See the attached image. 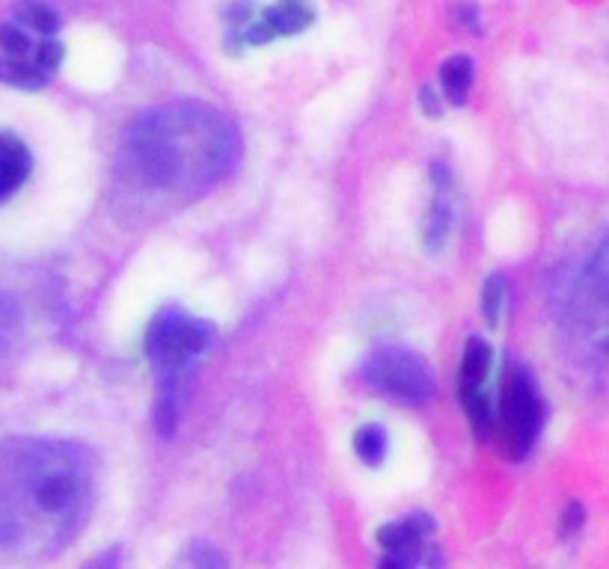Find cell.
Returning a JSON list of instances; mask_svg holds the SVG:
<instances>
[{
    "label": "cell",
    "mask_w": 609,
    "mask_h": 569,
    "mask_svg": "<svg viewBox=\"0 0 609 569\" xmlns=\"http://www.w3.org/2000/svg\"><path fill=\"white\" fill-rule=\"evenodd\" d=\"M95 487L90 448L51 437L0 439V564L66 549L93 513Z\"/></svg>",
    "instance_id": "6da1fadb"
},
{
    "label": "cell",
    "mask_w": 609,
    "mask_h": 569,
    "mask_svg": "<svg viewBox=\"0 0 609 569\" xmlns=\"http://www.w3.org/2000/svg\"><path fill=\"white\" fill-rule=\"evenodd\" d=\"M241 154L238 128L203 102H170L128 125L119 170L131 190L161 199H191L211 190Z\"/></svg>",
    "instance_id": "7a4b0ae2"
},
{
    "label": "cell",
    "mask_w": 609,
    "mask_h": 569,
    "mask_svg": "<svg viewBox=\"0 0 609 569\" xmlns=\"http://www.w3.org/2000/svg\"><path fill=\"white\" fill-rule=\"evenodd\" d=\"M553 312L559 324L568 326L577 336L595 333L604 341L607 326V244L598 246V253L559 270V279L550 288Z\"/></svg>",
    "instance_id": "3957f363"
},
{
    "label": "cell",
    "mask_w": 609,
    "mask_h": 569,
    "mask_svg": "<svg viewBox=\"0 0 609 569\" xmlns=\"http://www.w3.org/2000/svg\"><path fill=\"white\" fill-rule=\"evenodd\" d=\"M215 341V326L182 312L166 309L146 329V359L161 376V386H179L199 356Z\"/></svg>",
    "instance_id": "277c9868"
},
{
    "label": "cell",
    "mask_w": 609,
    "mask_h": 569,
    "mask_svg": "<svg viewBox=\"0 0 609 569\" xmlns=\"http://www.w3.org/2000/svg\"><path fill=\"white\" fill-rule=\"evenodd\" d=\"M315 21L310 0H277L271 7H256L253 0H229L227 7V48H258L283 36L310 31Z\"/></svg>",
    "instance_id": "5b68a950"
},
{
    "label": "cell",
    "mask_w": 609,
    "mask_h": 569,
    "mask_svg": "<svg viewBox=\"0 0 609 569\" xmlns=\"http://www.w3.org/2000/svg\"><path fill=\"white\" fill-rule=\"evenodd\" d=\"M62 62V42L21 27L15 21L0 24V81L19 90H42Z\"/></svg>",
    "instance_id": "8992f818"
},
{
    "label": "cell",
    "mask_w": 609,
    "mask_h": 569,
    "mask_svg": "<svg viewBox=\"0 0 609 569\" xmlns=\"http://www.w3.org/2000/svg\"><path fill=\"white\" fill-rule=\"evenodd\" d=\"M360 383L375 395L402 400L411 407L425 404L434 392V374L423 356L407 347H381L360 368Z\"/></svg>",
    "instance_id": "52a82bcc"
},
{
    "label": "cell",
    "mask_w": 609,
    "mask_h": 569,
    "mask_svg": "<svg viewBox=\"0 0 609 569\" xmlns=\"http://www.w3.org/2000/svg\"><path fill=\"white\" fill-rule=\"evenodd\" d=\"M541 430V397L532 376L520 365H508L499 386V442L508 460H524Z\"/></svg>",
    "instance_id": "ba28073f"
},
{
    "label": "cell",
    "mask_w": 609,
    "mask_h": 569,
    "mask_svg": "<svg viewBox=\"0 0 609 569\" xmlns=\"http://www.w3.org/2000/svg\"><path fill=\"white\" fill-rule=\"evenodd\" d=\"M31 166L33 158L24 140L10 131H0V202L21 190V184L31 178Z\"/></svg>",
    "instance_id": "9c48e42d"
},
{
    "label": "cell",
    "mask_w": 609,
    "mask_h": 569,
    "mask_svg": "<svg viewBox=\"0 0 609 569\" xmlns=\"http://www.w3.org/2000/svg\"><path fill=\"white\" fill-rule=\"evenodd\" d=\"M491 347L482 341V338H470L464 347V359H461V374H458V383H461V400L464 397H473L479 392H485V380L491 374Z\"/></svg>",
    "instance_id": "30bf717a"
},
{
    "label": "cell",
    "mask_w": 609,
    "mask_h": 569,
    "mask_svg": "<svg viewBox=\"0 0 609 569\" xmlns=\"http://www.w3.org/2000/svg\"><path fill=\"white\" fill-rule=\"evenodd\" d=\"M21 345V309L10 294L0 291V376L10 371Z\"/></svg>",
    "instance_id": "8fae6325"
},
{
    "label": "cell",
    "mask_w": 609,
    "mask_h": 569,
    "mask_svg": "<svg viewBox=\"0 0 609 569\" xmlns=\"http://www.w3.org/2000/svg\"><path fill=\"white\" fill-rule=\"evenodd\" d=\"M473 60L467 54H455L440 66V86H444V95L452 104L467 102V95L473 90Z\"/></svg>",
    "instance_id": "7c38bea8"
},
{
    "label": "cell",
    "mask_w": 609,
    "mask_h": 569,
    "mask_svg": "<svg viewBox=\"0 0 609 569\" xmlns=\"http://www.w3.org/2000/svg\"><path fill=\"white\" fill-rule=\"evenodd\" d=\"M455 213H452V202H449V190L440 187L437 190V199L432 205V213H428V223H425V246L437 253L440 246L449 241V232H452Z\"/></svg>",
    "instance_id": "4fadbf2b"
},
{
    "label": "cell",
    "mask_w": 609,
    "mask_h": 569,
    "mask_svg": "<svg viewBox=\"0 0 609 569\" xmlns=\"http://www.w3.org/2000/svg\"><path fill=\"white\" fill-rule=\"evenodd\" d=\"M12 21L21 24V27H27V31L39 33V36H57V31H60L57 12L51 7L39 3V0H24V3H19L12 10Z\"/></svg>",
    "instance_id": "5bb4252c"
},
{
    "label": "cell",
    "mask_w": 609,
    "mask_h": 569,
    "mask_svg": "<svg viewBox=\"0 0 609 569\" xmlns=\"http://www.w3.org/2000/svg\"><path fill=\"white\" fill-rule=\"evenodd\" d=\"M354 451L366 466H381L387 457V433L381 425H363L354 433Z\"/></svg>",
    "instance_id": "9a60e30c"
},
{
    "label": "cell",
    "mask_w": 609,
    "mask_h": 569,
    "mask_svg": "<svg viewBox=\"0 0 609 569\" xmlns=\"http://www.w3.org/2000/svg\"><path fill=\"white\" fill-rule=\"evenodd\" d=\"M503 300H506V279L499 274L487 276L485 291H482V309H485L487 324H499V312H503Z\"/></svg>",
    "instance_id": "2e32d148"
},
{
    "label": "cell",
    "mask_w": 609,
    "mask_h": 569,
    "mask_svg": "<svg viewBox=\"0 0 609 569\" xmlns=\"http://www.w3.org/2000/svg\"><path fill=\"white\" fill-rule=\"evenodd\" d=\"M583 522H586V513H583V508H579L577 501H574V504H568V508H565V513H562V525H559L562 537H571V534H577V531L583 529Z\"/></svg>",
    "instance_id": "e0dca14e"
},
{
    "label": "cell",
    "mask_w": 609,
    "mask_h": 569,
    "mask_svg": "<svg viewBox=\"0 0 609 569\" xmlns=\"http://www.w3.org/2000/svg\"><path fill=\"white\" fill-rule=\"evenodd\" d=\"M458 24L461 27H470V31L479 33V12H475V7L470 3V0H464L461 7H458Z\"/></svg>",
    "instance_id": "ac0fdd59"
},
{
    "label": "cell",
    "mask_w": 609,
    "mask_h": 569,
    "mask_svg": "<svg viewBox=\"0 0 609 569\" xmlns=\"http://www.w3.org/2000/svg\"><path fill=\"white\" fill-rule=\"evenodd\" d=\"M116 567H119V549L102 551L99 558L90 560V564H87L83 569H116Z\"/></svg>",
    "instance_id": "d6986e66"
},
{
    "label": "cell",
    "mask_w": 609,
    "mask_h": 569,
    "mask_svg": "<svg viewBox=\"0 0 609 569\" xmlns=\"http://www.w3.org/2000/svg\"><path fill=\"white\" fill-rule=\"evenodd\" d=\"M378 569H416V560L404 558V555H383Z\"/></svg>",
    "instance_id": "ffe728a7"
},
{
    "label": "cell",
    "mask_w": 609,
    "mask_h": 569,
    "mask_svg": "<svg viewBox=\"0 0 609 569\" xmlns=\"http://www.w3.org/2000/svg\"><path fill=\"white\" fill-rule=\"evenodd\" d=\"M420 102H423V104H425V111L432 113V116H434V113H437V104H434V102H437V95H434V90H432V86H425V90H423V95H420Z\"/></svg>",
    "instance_id": "44dd1931"
}]
</instances>
